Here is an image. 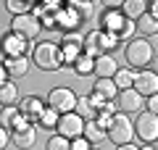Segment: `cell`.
Here are the masks:
<instances>
[{
	"mask_svg": "<svg viewBox=\"0 0 158 150\" xmlns=\"http://www.w3.org/2000/svg\"><path fill=\"white\" fill-rule=\"evenodd\" d=\"M116 111L124 113V116H132V113H140L142 111V103H145V98H140V95L135 92V90H121V92L116 95Z\"/></svg>",
	"mask_w": 158,
	"mask_h": 150,
	"instance_id": "5bb4252c",
	"label": "cell"
},
{
	"mask_svg": "<svg viewBox=\"0 0 158 150\" xmlns=\"http://www.w3.org/2000/svg\"><path fill=\"white\" fill-rule=\"evenodd\" d=\"M77 98L79 95L74 92L71 87H53L50 92H48V98H45V106L50 108V111H56L58 116H63V113H74Z\"/></svg>",
	"mask_w": 158,
	"mask_h": 150,
	"instance_id": "8992f818",
	"label": "cell"
},
{
	"mask_svg": "<svg viewBox=\"0 0 158 150\" xmlns=\"http://www.w3.org/2000/svg\"><path fill=\"white\" fill-rule=\"evenodd\" d=\"M140 150H156V145H140Z\"/></svg>",
	"mask_w": 158,
	"mask_h": 150,
	"instance_id": "d590c367",
	"label": "cell"
},
{
	"mask_svg": "<svg viewBox=\"0 0 158 150\" xmlns=\"http://www.w3.org/2000/svg\"><path fill=\"white\" fill-rule=\"evenodd\" d=\"M116 150H140V145H135V142H127V145H116Z\"/></svg>",
	"mask_w": 158,
	"mask_h": 150,
	"instance_id": "e575fe53",
	"label": "cell"
},
{
	"mask_svg": "<svg viewBox=\"0 0 158 150\" xmlns=\"http://www.w3.org/2000/svg\"><path fill=\"white\" fill-rule=\"evenodd\" d=\"M142 111H145V113H153V116H158V95L145 98V103H142Z\"/></svg>",
	"mask_w": 158,
	"mask_h": 150,
	"instance_id": "4dcf8cb0",
	"label": "cell"
},
{
	"mask_svg": "<svg viewBox=\"0 0 158 150\" xmlns=\"http://www.w3.org/2000/svg\"><path fill=\"white\" fill-rule=\"evenodd\" d=\"M82 137H85L87 142L92 145V148H98L100 142H106V129H103L100 124L95 121V119H90V121H85V129H82Z\"/></svg>",
	"mask_w": 158,
	"mask_h": 150,
	"instance_id": "ac0fdd59",
	"label": "cell"
},
{
	"mask_svg": "<svg viewBox=\"0 0 158 150\" xmlns=\"http://www.w3.org/2000/svg\"><path fill=\"white\" fill-rule=\"evenodd\" d=\"M19 119H21V116H19V108L16 106H3V111H0V127H3V129L11 132V127L19 121Z\"/></svg>",
	"mask_w": 158,
	"mask_h": 150,
	"instance_id": "484cf974",
	"label": "cell"
},
{
	"mask_svg": "<svg viewBox=\"0 0 158 150\" xmlns=\"http://www.w3.org/2000/svg\"><path fill=\"white\" fill-rule=\"evenodd\" d=\"M82 129H85V119L77 116V113H63V116H58V124H56V132L58 137L63 140H77L82 137Z\"/></svg>",
	"mask_w": 158,
	"mask_h": 150,
	"instance_id": "4fadbf2b",
	"label": "cell"
},
{
	"mask_svg": "<svg viewBox=\"0 0 158 150\" xmlns=\"http://www.w3.org/2000/svg\"><path fill=\"white\" fill-rule=\"evenodd\" d=\"M132 127H135V137L142 145H156V140H158V116L140 111L137 119L132 121Z\"/></svg>",
	"mask_w": 158,
	"mask_h": 150,
	"instance_id": "ba28073f",
	"label": "cell"
},
{
	"mask_svg": "<svg viewBox=\"0 0 158 150\" xmlns=\"http://www.w3.org/2000/svg\"><path fill=\"white\" fill-rule=\"evenodd\" d=\"M19 98H21V95H19L16 82H6L0 87V106H16Z\"/></svg>",
	"mask_w": 158,
	"mask_h": 150,
	"instance_id": "7402d4cb",
	"label": "cell"
},
{
	"mask_svg": "<svg viewBox=\"0 0 158 150\" xmlns=\"http://www.w3.org/2000/svg\"><path fill=\"white\" fill-rule=\"evenodd\" d=\"M6 8L11 11V16H24V13H32L34 3H29V0H6Z\"/></svg>",
	"mask_w": 158,
	"mask_h": 150,
	"instance_id": "83f0119b",
	"label": "cell"
},
{
	"mask_svg": "<svg viewBox=\"0 0 158 150\" xmlns=\"http://www.w3.org/2000/svg\"><path fill=\"white\" fill-rule=\"evenodd\" d=\"M8 134H11V145H16L19 150H32L34 142H37V127L24 121V119H19Z\"/></svg>",
	"mask_w": 158,
	"mask_h": 150,
	"instance_id": "30bf717a",
	"label": "cell"
},
{
	"mask_svg": "<svg viewBox=\"0 0 158 150\" xmlns=\"http://www.w3.org/2000/svg\"><path fill=\"white\" fill-rule=\"evenodd\" d=\"M90 92H92V95H98V98H103V100H116L118 90H116V84H113L111 79H95Z\"/></svg>",
	"mask_w": 158,
	"mask_h": 150,
	"instance_id": "ffe728a7",
	"label": "cell"
},
{
	"mask_svg": "<svg viewBox=\"0 0 158 150\" xmlns=\"http://www.w3.org/2000/svg\"><path fill=\"white\" fill-rule=\"evenodd\" d=\"M69 6H71L74 11L82 13V16H85V21L90 19V13L95 11V3H92V0H69Z\"/></svg>",
	"mask_w": 158,
	"mask_h": 150,
	"instance_id": "f1b7e54d",
	"label": "cell"
},
{
	"mask_svg": "<svg viewBox=\"0 0 158 150\" xmlns=\"http://www.w3.org/2000/svg\"><path fill=\"white\" fill-rule=\"evenodd\" d=\"M92 150H100V148H92Z\"/></svg>",
	"mask_w": 158,
	"mask_h": 150,
	"instance_id": "8d00e7d4",
	"label": "cell"
},
{
	"mask_svg": "<svg viewBox=\"0 0 158 150\" xmlns=\"http://www.w3.org/2000/svg\"><path fill=\"white\" fill-rule=\"evenodd\" d=\"M118 48V40L113 34H106L100 29H92L85 34V45H82V53L90 58H100V56H113V50Z\"/></svg>",
	"mask_w": 158,
	"mask_h": 150,
	"instance_id": "3957f363",
	"label": "cell"
},
{
	"mask_svg": "<svg viewBox=\"0 0 158 150\" xmlns=\"http://www.w3.org/2000/svg\"><path fill=\"white\" fill-rule=\"evenodd\" d=\"M56 124H58V113L50 111V108L45 106V111L40 113V119L34 121V127H37V129H45V132H56Z\"/></svg>",
	"mask_w": 158,
	"mask_h": 150,
	"instance_id": "603a6c76",
	"label": "cell"
},
{
	"mask_svg": "<svg viewBox=\"0 0 158 150\" xmlns=\"http://www.w3.org/2000/svg\"><path fill=\"white\" fill-rule=\"evenodd\" d=\"M3 66H6V74L8 79H24L29 74V69H32V61L29 58H13V61H3Z\"/></svg>",
	"mask_w": 158,
	"mask_h": 150,
	"instance_id": "e0dca14e",
	"label": "cell"
},
{
	"mask_svg": "<svg viewBox=\"0 0 158 150\" xmlns=\"http://www.w3.org/2000/svg\"><path fill=\"white\" fill-rule=\"evenodd\" d=\"M85 16L79 11H74L69 3H63V8L56 13V29L58 34H71V32H79L82 34V29H85Z\"/></svg>",
	"mask_w": 158,
	"mask_h": 150,
	"instance_id": "9c48e42d",
	"label": "cell"
},
{
	"mask_svg": "<svg viewBox=\"0 0 158 150\" xmlns=\"http://www.w3.org/2000/svg\"><path fill=\"white\" fill-rule=\"evenodd\" d=\"M140 98H150V95H158V74L153 69H145V71H137L135 84H132Z\"/></svg>",
	"mask_w": 158,
	"mask_h": 150,
	"instance_id": "9a60e30c",
	"label": "cell"
},
{
	"mask_svg": "<svg viewBox=\"0 0 158 150\" xmlns=\"http://www.w3.org/2000/svg\"><path fill=\"white\" fill-rule=\"evenodd\" d=\"M135 77H137V71H132V69H127V66H118V71L113 74L111 82L116 84V90L121 92V90H132V84H135Z\"/></svg>",
	"mask_w": 158,
	"mask_h": 150,
	"instance_id": "44dd1931",
	"label": "cell"
},
{
	"mask_svg": "<svg viewBox=\"0 0 158 150\" xmlns=\"http://www.w3.org/2000/svg\"><path fill=\"white\" fill-rule=\"evenodd\" d=\"M124 61L127 69H132V71H145L150 66L156 71V45L145 37H132L124 45Z\"/></svg>",
	"mask_w": 158,
	"mask_h": 150,
	"instance_id": "6da1fadb",
	"label": "cell"
},
{
	"mask_svg": "<svg viewBox=\"0 0 158 150\" xmlns=\"http://www.w3.org/2000/svg\"><path fill=\"white\" fill-rule=\"evenodd\" d=\"M6 82H11V79H8V74H6V66H3V61H0V87H3Z\"/></svg>",
	"mask_w": 158,
	"mask_h": 150,
	"instance_id": "836d02e7",
	"label": "cell"
},
{
	"mask_svg": "<svg viewBox=\"0 0 158 150\" xmlns=\"http://www.w3.org/2000/svg\"><path fill=\"white\" fill-rule=\"evenodd\" d=\"M0 111H3V106H0Z\"/></svg>",
	"mask_w": 158,
	"mask_h": 150,
	"instance_id": "74e56055",
	"label": "cell"
},
{
	"mask_svg": "<svg viewBox=\"0 0 158 150\" xmlns=\"http://www.w3.org/2000/svg\"><path fill=\"white\" fill-rule=\"evenodd\" d=\"M118 11L124 13V19L137 21L140 16H145V0H121L118 3Z\"/></svg>",
	"mask_w": 158,
	"mask_h": 150,
	"instance_id": "d6986e66",
	"label": "cell"
},
{
	"mask_svg": "<svg viewBox=\"0 0 158 150\" xmlns=\"http://www.w3.org/2000/svg\"><path fill=\"white\" fill-rule=\"evenodd\" d=\"M116 71H118V63H116L113 56H100L92 63V77L95 79H113Z\"/></svg>",
	"mask_w": 158,
	"mask_h": 150,
	"instance_id": "2e32d148",
	"label": "cell"
},
{
	"mask_svg": "<svg viewBox=\"0 0 158 150\" xmlns=\"http://www.w3.org/2000/svg\"><path fill=\"white\" fill-rule=\"evenodd\" d=\"M16 108H19V116L24 119V121H29V124H34L40 119V113L45 111V98L42 95H24V98H19V103H16Z\"/></svg>",
	"mask_w": 158,
	"mask_h": 150,
	"instance_id": "7c38bea8",
	"label": "cell"
},
{
	"mask_svg": "<svg viewBox=\"0 0 158 150\" xmlns=\"http://www.w3.org/2000/svg\"><path fill=\"white\" fill-rule=\"evenodd\" d=\"M29 61L34 63V66L40 69V71H61V50H58V42L56 40H42V42H37L32 48V56H29Z\"/></svg>",
	"mask_w": 158,
	"mask_h": 150,
	"instance_id": "7a4b0ae2",
	"label": "cell"
},
{
	"mask_svg": "<svg viewBox=\"0 0 158 150\" xmlns=\"http://www.w3.org/2000/svg\"><path fill=\"white\" fill-rule=\"evenodd\" d=\"M92 63H95V58H90V56H82L77 58V63L71 66V71L77 74V77H82V79H90V74H92Z\"/></svg>",
	"mask_w": 158,
	"mask_h": 150,
	"instance_id": "cb8c5ba5",
	"label": "cell"
},
{
	"mask_svg": "<svg viewBox=\"0 0 158 150\" xmlns=\"http://www.w3.org/2000/svg\"><path fill=\"white\" fill-rule=\"evenodd\" d=\"M8 145H11V134H8V129L0 127V150H6Z\"/></svg>",
	"mask_w": 158,
	"mask_h": 150,
	"instance_id": "d6a6232c",
	"label": "cell"
},
{
	"mask_svg": "<svg viewBox=\"0 0 158 150\" xmlns=\"http://www.w3.org/2000/svg\"><path fill=\"white\" fill-rule=\"evenodd\" d=\"M45 150H69V140L58 137V134H50V137H48Z\"/></svg>",
	"mask_w": 158,
	"mask_h": 150,
	"instance_id": "f546056e",
	"label": "cell"
},
{
	"mask_svg": "<svg viewBox=\"0 0 158 150\" xmlns=\"http://www.w3.org/2000/svg\"><path fill=\"white\" fill-rule=\"evenodd\" d=\"M135 27L145 34V40H148V37H156V32H158V19H153V16H148V13H145V16H140V19L135 21Z\"/></svg>",
	"mask_w": 158,
	"mask_h": 150,
	"instance_id": "d4e9b609",
	"label": "cell"
},
{
	"mask_svg": "<svg viewBox=\"0 0 158 150\" xmlns=\"http://www.w3.org/2000/svg\"><path fill=\"white\" fill-rule=\"evenodd\" d=\"M74 113H77V116H82L85 121H90V119H95V116H98V113H95V108L90 106V98H87V95L77 98V108H74Z\"/></svg>",
	"mask_w": 158,
	"mask_h": 150,
	"instance_id": "4316f807",
	"label": "cell"
},
{
	"mask_svg": "<svg viewBox=\"0 0 158 150\" xmlns=\"http://www.w3.org/2000/svg\"><path fill=\"white\" fill-rule=\"evenodd\" d=\"M69 150H92V145L85 137H77V140H69Z\"/></svg>",
	"mask_w": 158,
	"mask_h": 150,
	"instance_id": "1f68e13d",
	"label": "cell"
},
{
	"mask_svg": "<svg viewBox=\"0 0 158 150\" xmlns=\"http://www.w3.org/2000/svg\"><path fill=\"white\" fill-rule=\"evenodd\" d=\"M8 32L19 34V37L29 40V42H34V40L42 34V27H40V21L32 16V13H24V16H13L11 19V29Z\"/></svg>",
	"mask_w": 158,
	"mask_h": 150,
	"instance_id": "8fae6325",
	"label": "cell"
},
{
	"mask_svg": "<svg viewBox=\"0 0 158 150\" xmlns=\"http://www.w3.org/2000/svg\"><path fill=\"white\" fill-rule=\"evenodd\" d=\"M82 45H85V34H79V32L61 34L58 50H61V66L63 69H71L77 63V58L82 56Z\"/></svg>",
	"mask_w": 158,
	"mask_h": 150,
	"instance_id": "52a82bcc",
	"label": "cell"
},
{
	"mask_svg": "<svg viewBox=\"0 0 158 150\" xmlns=\"http://www.w3.org/2000/svg\"><path fill=\"white\" fill-rule=\"evenodd\" d=\"M106 140H111L113 145H127L135 142V127H132V116H124V113H113L111 121L106 127Z\"/></svg>",
	"mask_w": 158,
	"mask_h": 150,
	"instance_id": "5b68a950",
	"label": "cell"
},
{
	"mask_svg": "<svg viewBox=\"0 0 158 150\" xmlns=\"http://www.w3.org/2000/svg\"><path fill=\"white\" fill-rule=\"evenodd\" d=\"M34 45L29 40L19 37L13 32H3L0 34V61H13V58H29Z\"/></svg>",
	"mask_w": 158,
	"mask_h": 150,
	"instance_id": "277c9868",
	"label": "cell"
}]
</instances>
